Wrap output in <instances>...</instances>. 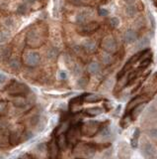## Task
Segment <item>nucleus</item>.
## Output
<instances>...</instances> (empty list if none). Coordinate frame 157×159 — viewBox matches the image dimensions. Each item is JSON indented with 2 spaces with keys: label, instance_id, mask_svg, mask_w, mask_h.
I'll return each instance as SVG.
<instances>
[{
  "label": "nucleus",
  "instance_id": "30",
  "mask_svg": "<svg viewBox=\"0 0 157 159\" xmlns=\"http://www.w3.org/2000/svg\"><path fill=\"white\" fill-rule=\"evenodd\" d=\"M101 134L102 136H104V137H108V136L111 135V129L109 128V126H104L101 128Z\"/></svg>",
  "mask_w": 157,
  "mask_h": 159
},
{
  "label": "nucleus",
  "instance_id": "15",
  "mask_svg": "<svg viewBox=\"0 0 157 159\" xmlns=\"http://www.w3.org/2000/svg\"><path fill=\"white\" fill-rule=\"evenodd\" d=\"M104 99L103 95H96V94H87V95L85 97L84 102H89V104H96V102H101Z\"/></svg>",
  "mask_w": 157,
  "mask_h": 159
},
{
  "label": "nucleus",
  "instance_id": "11",
  "mask_svg": "<svg viewBox=\"0 0 157 159\" xmlns=\"http://www.w3.org/2000/svg\"><path fill=\"white\" fill-rule=\"evenodd\" d=\"M56 142H57V145L60 150H66V148H67L68 145H69L65 133L57 135V137H56Z\"/></svg>",
  "mask_w": 157,
  "mask_h": 159
},
{
  "label": "nucleus",
  "instance_id": "8",
  "mask_svg": "<svg viewBox=\"0 0 157 159\" xmlns=\"http://www.w3.org/2000/svg\"><path fill=\"white\" fill-rule=\"evenodd\" d=\"M147 101L145 99H144V97H142L141 95H138V97H133V99H131V102L127 104V109H126V113H124V116H127L131 114V112L132 111V109H134V107H136L138 104H144V102H146Z\"/></svg>",
  "mask_w": 157,
  "mask_h": 159
},
{
  "label": "nucleus",
  "instance_id": "16",
  "mask_svg": "<svg viewBox=\"0 0 157 159\" xmlns=\"http://www.w3.org/2000/svg\"><path fill=\"white\" fill-rule=\"evenodd\" d=\"M8 143H9V133L6 130H4V129H0V147H5Z\"/></svg>",
  "mask_w": 157,
  "mask_h": 159
},
{
  "label": "nucleus",
  "instance_id": "29",
  "mask_svg": "<svg viewBox=\"0 0 157 159\" xmlns=\"http://www.w3.org/2000/svg\"><path fill=\"white\" fill-rule=\"evenodd\" d=\"M58 55V50L56 48H51L48 52V57L50 59H55L57 57Z\"/></svg>",
  "mask_w": 157,
  "mask_h": 159
},
{
  "label": "nucleus",
  "instance_id": "47",
  "mask_svg": "<svg viewBox=\"0 0 157 159\" xmlns=\"http://www.w3.org/2000/svg\"><path fill=\"white\" fill-rule=\"evenodd\" d=\"M21 159H35V157L32 155H29V154H27V155H25L24 157H22Z\"/></svg>",
  "mask_w": 157,
  "mask_h": 159
},
{
  "label": "nucleus",
  "instance_id": "43",
  "mask_svg": "<svg viewBox=\"0 0 157 159\" xmlns=\"http://www.w3.org/2000/svg\"><path fill=\"white\" fill-rule=\"evenodd\" d=\"M70 2L74 5H83L84 0H70Z\"/></svg>",
  "mask_w": 157,
  "mask_h": 159
},
{
  "label": "nucleus",
  "instance_id": "48",
  "mask_svg": "<svg viewBox=\"0 0 157 159\" xmlns=\"http://www.w3.org/2000/svg\"><path fill=\"white\" fill-rule=\"evenodd\" d=\"M134 1H136V0H124V2H126V3H127V4H131V5L132 3H133Z\"/></svg>",
  "mask_w": 157,
  "mask_h": 159
},
{
  "label": "nucleus",
  "instance_id": "28",
  "mask_svg": "<svg viewBox=\"0 0 157 159\" xmlns=\"http://www.w3.org/2000/svg\"><path fill=\"white\" fill-rule=\"evenodd\" d=\"M9 38V33L6 31H1L0 32V44L5 43Z\"/></svg>",
  "mask_w": 157,
  "mask_h": 159
},
{
  "label": "nucleus",
  "instance_id": "23",
  "mask_svg": "<svg viewBox=\"0 0 157 159\" xmlns=\"http://www.w3.org/2000/svg\"><path fill=\"white\" fill-rule=\"evenodd\" d=\"M137 77H138V72H132L131 74H129L127 80V85H131L133 84L134 81L137 79Z\"/></svg>",
  "mask_w": 157,
  "mask_h": 159
},
{
  "label": "nucleus",
  "instance_id": "10",
  "mask_svg": "<svg viewBox=\"0 0 157 159\" xmlns=\"http://www.w3.org/2000/svg\"><path fill=\"white\" fill-rule=\"evenodd\" d=\"M22 135H23V133L19 130L12 131V132L9 133V143L11 145H17V144H19L22 139Z\"/></svg>",
  "mask_w": 157,
  "mask_h": 159
},
{
  "label": "nucleus",
  "instance_id": "33",
  "mask_svg": "<svg viewBox=\"0 0 157 159\" xmlns=\"http://www.w3.org/2000/svg\"><path fill=\"white\" fill-rule=\"evenodd\" d=\"M40 121H41V118H40V116H34L33 117L31 118V125L32 126H37L39 123H40Z\"/></svg>",
  "mask_w": 157,
  "mask_h": 159
},
{
  "label": "nucleus",
  "instance_id": "12",
  "mask_svg": "<svg viewBox=\"0 0 157 159\" xmlns=\"http://www.w3.org/2000/svg\"><path fill=\"white\" fill-rule=\"evenodd\" d=\"M142 151H143L144 154H145L146 158L149 157V156H152V155H155V154H157L156 148L154 147L153 144H151L150 142H146L145 144H144Z\"/></svg>",
  "mask_w": 157,
  "mask_h": 159
},
{
  "label": "nucleus",
  "instance_id": "18",
  "mask_svg": "<svg viewBox=\"0 0 157 159\" xmlns=\"http://www.w3.org/2000/svg\"><path fill=\"white\" fill-rule=\"evenodd\" d=\"M103 112V109L99 106H94V107H89L85 111V113L86 116H100Z\"/></svg>",
  "mask_w": 157,
  "mask_h": 159
},
{
  "label": "nucleus",
  "instance_id": "49",
  "mask_svg": "<svg viewBox=\"0 0 157 159\" xmlns=\"http://www.w3.org/2000/svg\"><path fill=\"white\" fill-rule=\"evenodd\" d=\"M147 159H157V154H155V155H152V156H149V157H147Z\"/></svg>",
  "mask_w": 157,
  "mask_h": 159
},
{
  "label": "nucleus",
  "instance_id": "46",
  "mask_svg": "<svg viewBox=\"0 0 157 159\" xmlns=\"http://www.w3.org/2000/svg\"><path fill=\"white\" fill-rule=\"evenodd\" d=\"M59 78L61 80H65L66 78H67V75H66L65 72H63V71H62V72L59 73Z\"/></svg>",
  "mask_w": 157,
  "mask_h": 159
},
{
  "label": "nucleus",
  "instance_id": "21",
  "mask_svg": "<svg viewBox=\"0 0 157 159\" xmlns=\"http://www.w3.org/2000/svg\"><path fill=\"white\" fill-rule=\"evenodd\" d=\"M13 104L16 107H25L27 106L25 97H15V99H13Z\"/></svg>",
  "mask_w": 157,
  "mask_h": 159
},
{
  "label": "nucleus",
  "instance_id": "1",
  "mask_svg": "<svg viewBox=\"0 0 157 159\" xmlns=\"http://www.w3.org/2000/svg\"><path fill=\"white\" fill-rule=\"evenodd\" d=\"M103 124L98 120H89L87 122H83L80 125L81 129V133L83 135L88 136V137H92L95 134H97L98 130H101Z\"/></svg>",
  "mask_w": 157,
  "mask_h": 159
},
{
  "label": "nucleus",
  "instance_id": "17",
  "mask_svg": "<svg viewBox=\"0 0 157 159\" xmlns=\"http://www.w3.org/2000/svg\"><path fill=\"white\" fill-rule=\"evenodd\" d=\"M83 49L88 53H94L96 51V43L92 40H87L83 43Z\"/></svg>",
  "mask_w": 157,
  "mask_h": 159
},
{
  "label": "nucleus",
  "instance_id": "44",
  "mask_svg": "<svg viewBox=\"0 0 157 159\" xmlns=\"http://www.w3.org/2000/svg\"><path fill=\"white\" fill-rule=\"evenodd\" d=\"M6 80H7V78H6V76H5V75L0 74V85L4 84V83L6 82Z\"/></svg>",
  "mask_w": 157,
  "mask_h": 159
},
{
  "label": "nucleus",
  "instance_id": "39",
  "mask_svg": "<svg viewBox=\"0 0 157 159\" xmlns=\"http://www.w3.org/2000/svg\"><path fill=\"white\" fill-rule=\"evenodd\" d=\"M5 25L7 27H13L14 26V20L12 18H7L5 20Z\"/></svg>",
  "mask_w": 157,
  "mask_h": 159
},
{
  "label": "nucleus",
  "instance_id": "20",
  "mask_svg": "<svg viewBox=\"0 0 157 159\" xmlns=\"http://www.w3.org/2000/svg\"><path fill=\"white\" fill-rule=\"evenodd\" d=\"M100 70H101V67L97 62H92L88 66V72L91 75H97L100 72Z\"/></svg>",
  "mask_w": 157,
  "mask_h": 159
},
{
  "label": "nucleus",
  "instance_id": "22",
  "mask_svg": "<svg viewBox=\"0 0 157 159\" xmlns=\"http://www.w3.org/2000/svg\"><path fill=\"white\" fill-rule=\"evenodd\" d=\"M139 135H140V129L138 127H136V130L133 132V135H132V138H131V146L133 148H136L137 147V144H138V138H139Z\"/></svg>",
  "mask_w": 157,
  "mask_h": 159
},
{
  "label": "nucleus",
  "instance_id": "45",
  "mask_svg": "<svg viewBox=\"0 0 157 159\" xmlns=\"http://www.w3.org/2000/svg\"><path fill=\"white\" fill-rule=\"evenodd\" d=\"M73 72H74V75H79L80 73H81V70H80V68L78 67L77 65H75L74 69H73Z\"/></svg>",
  "mask_w": 157,
  "mask_h": 159
},
{
  "label": "nucleus",
  "instance_id": "41",
  "mask_svg": "<svg viewBox=\"0 0 157 159\" xmlns=\"http://www.w3.org/2000/svg\"><path fill=\"white\" fill-rule=\"evenodd\" d=\"M121 126L122 127V128H126V127L129 126V121L126 120V117H122V119L121 120Z\"/></svg>",
  "mask_w": 157,
  "mask_h": 159
},
{
  "label": "nucleus",
  "instance_id": "9",
  "mask_svg": "<svg viewBox=\"0 0 157 159\" xmlns=\"http://www.w3.org/2000/svg\"><path fill=\"white\" fill-rule=\"evenodd\" d=\"M41 61V56L37 52H30L26 55L25 57V63L29 67H36L39 65Z\"/></svg>",
  "mask_w": 157,
  "mask_h": 159
},
{
  "label": "nucleus",
  "instance_id": "13",
  "mask_svg": "<svg viewBox=\"0 0 157 159\" xmlns=\"http://www.w3.org/2000/svg\"><path fill=\"white\" fill-rule=\"evenodd\" d=\"M89 17H90V12L81 11L77 14V16H76V22H77L78 24H80V25H84V24L88 21Z\"/></svg>",
  "mask_w": 157,
  "mask_h": 159
},
{
  "label": "nucleus",
  "instance_id": "2",
  "mask_svg": "<svg viewBox=\"0 0 157 159\" xmlns=\"http://www.w3.org/2000/svg\"><path fill=\"white\" fill-rule=\"evenodd\" d=\"M8 94L10 95L15 97H25V95L29 92V88L26 85L18 83L16 81H13L8 87H6Z\"/></svg>",
  "mask_w": 157,
  "mask_h": 159
},
{
  "label": "nucleus",
  "instance_id": "32",
  "mask_svg": "<svg viewBox=\"0 0 157 159\" xmlns=\"http://www.w3.org/2000/svg\"><path fill=\"white\" fill-rule=\"evenodd\" d=\"M102 61H103V63L105 64V65H109L110 63L112 62V56L110 55V54H105L104 56H103V58H102Z\"/></svg>",
  "mask_w": 157,
  "mask_h": 159
},
{
  "label": "nucleus",
  "instance_id": "27",
  "mask_svg": "<svg viewBox=\"0 0 157 159\" xmlns=\"http://www.w3.org/2000/svg\"><path fill=\"white\" fill-rule=\"evenodd\" d=\"M9 66H10L11 69L18 71L21 67V64H20V62H19L18 59H12L10 62H9Z\"/></svg>",
  "mask_w": 157,
  "mask_h": 159
},
{
  "label": "nucleus",
  "instance_id": "3",
  "mask_svg": "<svg viewBox=\"0 0 157 159\" xmlns=\"http://www.w3.org/2000/svg\"><path fill=\"white\" fill-rule=\"evenodd\" d=\"M81 129H80L79 124H75V125H71L70 128L66 132V137H67L68 143L72 144L73 147L78 143L79 138L81 136Z\"/></svg>",
  "mask_w": 157,
  "mask_h": 159
},
{
  "label": "nucleus",
  "instance_id": "19",
  "mask_svg": "<svg viewBox=\"0 0 157 159\" xmlns=\"http://www.w3.org/2000/svg\"><path fill=\"white\" fill-rule=\"evenodd\" d=\"M144 107H145V104H138L136 107H134V109H132V111L131 112V118L132 119V120L136 119V117L141 113L142 111L144 109Z\"/></svg>",
  "mask_w": 157,
  "mask_h": 159
},
{
  "label": "nucleus",
  "instance_id": "5",
  "mask_svg": "<svg viewBox=\"0 0 157 159\" xmlns=\"http://www.w3.org/2000/svg\"><path fill=\"white\" fill-rule=\"evenodd\" d=\"M60 149L58 147L56 138H53L48 144V159H59L60 157Z\"/></svg>",
  "mask_w": 157,
  "mask_h": 159
},
{
  "label": "nucleus",
  "instance_id": "34",
  "mask_svg": "<svg viewBox=\"0 0 157 159\" xmlns=\"http://www.w3.org/2000/svg\"><path fill=\"white\" fill-rule=\"evenodd\" d=\"M119 24H120V20L117 17H113L111 20H110V25H111L112 28H116V27L119 26Z\"/></svg>",
  "mask_w": 157,
  "mask_h": 159
},
{
  "label": "nucleus",
  "instance_id": "36",
  "mask_svg": "<svg viewBox=\"0 0 157 159\" xmlns=\"http://www.w3.org/2000/svg\"><path fill=\"white\" fill-rule=\"evenodd\" d=\"M34 136V134L31 132V131H28V132H24L23 135H22V140L23 141H27L29 139H31Z\"/></svg>",
  "mask_w": 157,
  "mask_h": 159
},
{
  "label": "nucleus",
  "instance_id": "40",
  "mask_svg": "<svg viewBox=\"0 0 157 159\" xmlns=\"http://www.w3.org/2000/svg\"><path fill=\"white\" fill-rule=\"evenodd\" d=\"M99 15L100 16H108L109 15V11L105 8H101L99 10Z\"/></svg>",
  "mask_w": 157,
  "mask_h": 159
},
{
  "label": "nucleus",
  "instance_id": "35",
  "mask_svg": "<svg viewBox=\"0 0 157 159\" xmlns=\"http://www.w3.org/2000/svg\"><path fill=\"white\" fill-rule=\"evenodd\" d=\"M17 12H18L19 14H21V15L25 14L27 12V4L26 3L21 4V5L18 7V9H17Z\"/></svg>",
  "mask_w": 157,
  "mask_h": 159
},
{
  "label": "nucleus",
  "instance_id": "37",
  "mask_svg": "<svg viewBox=\"0 0 157 159\" xmlns=\"http://www.w3.org/2000/svg\"><path fill=\"white\" fill-rule=\"evenodd\" d=\"M147 133H148V135L151 136V137L157 138V127H153V128L149 129Z\"/></svg>",
  "mask_w": 157,
  "mask_h": 159
},
{
  "label": "nucleus",
  "instance_id": "42",
  "mask_svg": "<svg viewBox=\"0 0 157 159\" xmlns=\"http://www.w3.org/2000/svg\"><path fill=\"white\" fill-rule=\"evenodd\" d=\"M104 109H106L107 111H111V109H112V106H111V104H110V102L106 101V102H104Z\"/></svg>",
  "mask_w": 157,
  "mask_h": 159
},
{
  "label": "nucleus",
  "instance_id": "4",
  "mask_svg": "<svg viewBox=\"0 0 157 159\" xmlns=\"http://www.w3.org/2000/svg\"><path fill=\"white\" fill-rule=\"evenodd\" d=\"M98 29H99V23L98 22H89L87 24L81 25L77 30L79 34H81L83 36H86V35H91L95 31H97Z\"/></svg>",
  "mask_w": 157,
  "mask_h": 159
},
{
  "label": "nucleus",
  "instance_id": "7",
  "mask_svg": "<svg viewBox=\"0 0 157 159\" xmlns=\"http://www.w3.org/2000/svg\"><path fill=\"white\" fill-rule=\"evenodd\" d=\"M102 47L108 54H112L115 53L117 50V42L115 40L114 37L112 36H108L103 40L102 43Z\"/></svg>",
  "mask_w": 157,
  "mask_h": 159
},
{
  "label": "nucleus",
  "instance_id": "26",
  "mask_svg": "<svg viewBox=\"0 0 157 159\" xmlns=\"http://www.w3.org/2000/svg\"><path fill=\"white\" fill-rule=\"evenodd\" d=\"M136 12H137L136 7V6H133V5H129V6H127V8H126V14H127V15L129 16V17H133V16H136Z\"/></svg>",
  "mask_w": 157,
  "mask_h": 159
},
{
  "label": "nucleus",
  "instance_id": "6",
  "mask_svg": "<svg viewBox=\"0 0 157 159\" xmlns=\"http://www.w3.org/2000/svg\"><path fill=\"white\" fill-rule=\"evenodd\" d=\"M27 43H28L29 46L34 48L41 45V38L40 34L38 33V31L32 30L29 32L28 35H27Z\"/></svg>",
  "mask_w": 157,
  "mask_h": 159
},
{
  "label": "nucleus",
  "instance_id": "24",
  "mask_svg": "<svg viewBox=\"0 0 157 159\" xmlns=\"http://www.w3.org/2000/svg\"><path fill=\"white\" fill-rule=\"evenodd\" d=\"M149 39L147 38V37H144V38H142L139 42H137L136 44V48L137 49H145L147 46L149 45Z\"/></svg>",
  "mask_w": 157,
  "mask_h": 159
},
{
  "label": "nucleus",
  "instance_id": "25",
  "mask_svg": "<svg viewBox=\"0 0 157 159\" xmlns=\"http://www.w3.org/2000/svg\"><path fill=\"white\" fill-rule=\"evenodd\" d=\"M152 62V59L150 57H145L142 59L141 63H140V67H139V70H144L148 67L149 65L151 64Z\"/></svg>",
  "mask_w": 157,
  "mask_h": 159
},
{
  "label": "nucleus",
  "instance_id": "31",
  "mask_svg": "<svg viewBox=\"0 0 157 159\" xmlns=\"http://www.w3.org/2000/svg\"><path fill=\"white\" fill-rule=\"evenodd\" d=\"M77 85H78V87H80V88H82V89H84V88H86V85H88V79L87 78H81L79 81H78V83H77Z\"/></svg>",
  "mask_w": 157,
  "mask_h": 159
},
{
  "label": "nucleus",
  "instance_id": "50",
  "mask_svg": "<svg viewBox=\"0 0 157 159\" xmlns=\"http://www.w3.org/2000/svg\"><path fill=\"white\" fill-rule=\"evenodd\" d=\"M0 159H3V158H2V157H0Z\"/></svg>",
  "mask_w": 157,
  "mask_h": 159
},
{
  "label": "nucleus",
  "instance_id": "14",
  "mask_svg": "<svg viewBox=\"0 0 157 159\" xmlns=\"http://www.w3.org/2000/svg\"><path fill=\"white\" fill-rule=\"evenodd\" d=\"M124 42L127 43V44L134 43V42H136V32H134L133 30H131V29L127 30L126 33H124Z\"/></svg>",
  "mask_w": 157,
  "mask_h": 159
},
{
  "label": "nucleus",
  "instance_id": "38",
  "mask_svg": "<svg viewBox=\"0 0 157 159\" xmlns=\"http://www.w3.org/2000/svg\"><path fill=\"white\" fill-rule=\"evenodd\" d=\"M149 20H150V24H151V27H152V30L155 29V19H154V16L152 15L151 13H149Z\"/></svg>",
  "mask_w": 157,
  "mask_h": 159
}]
</instances>
